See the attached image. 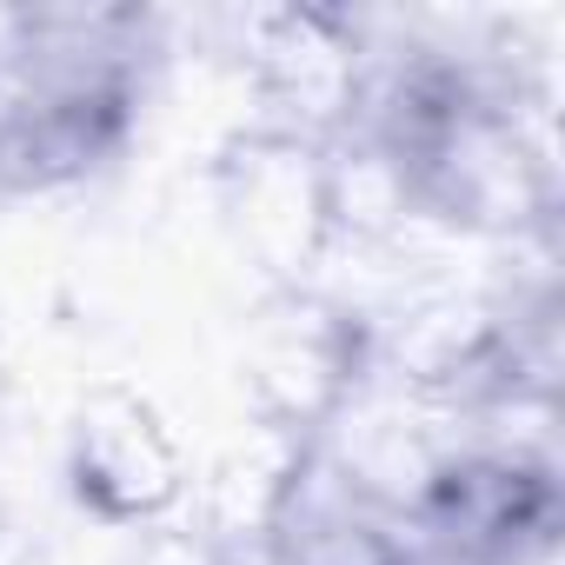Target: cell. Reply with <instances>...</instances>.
<instances>
[{"label":"cell","mask_w":565,"mask_h":565,"mask_svg":"<svg viewBox=\"0 0 565 565\" xmlns=\"http://www.w3.org/2000/svg\"><path fill=\"white\" fill-rule=\"evenodd\" d=\"M167 61L140 8L0 14V193H61L120 160Z\"/></svg>","instance_id":"cell-1"},{"label":"cell","mask_w":565,"mask_h":565,"mask_svg":"<svg viewBox=\"0 0 565 565\" xmlns=\"http://www.w3.org/2000/svg\"><path fill=\"white\" fill-rule=\"evenodd\" d=\"M213 200L226 239L259 273H273V287H307L340 253L333 153L320 140L246 120L213 167Z\"/></svg>","instance_id":"cell-2"},{"label":"cell","mask_w":565,"mask_h":565,"mask_svg":"<svg viewBox=\"0 0 565 565\" xmlns=\"http://www.w3.org/2000/svg\"><path fill=\"white\" fill-rule=\"evenodd\" d=\"M373 327L360 300L327 287H273L259 327L246 333V380L273 433H320L373 380Z\"/></svg>","instance_id":"cell-3"},{"label":"cell","mask_w":565,"mask_h":565,"mask_svg":"<svg viewBox=\"0 0 565 565\" xmlns=\"http://www.w3.org/2000/svg\"><path fill=\"white\" fill-rule=\"evenodd\" d=\"M246 94L253 120L333 147L353 120L366 74V14L353 8H273L246 14Z\"/></svg>","instance_id":"cell-4"},{"label":"cell","mask_w":565,"mask_h":565,"mask_svg":"<svg viewBox=\"0 0 565 565\" xmlns=\"http://www.w3.org/2000/svg\"><path fill=\"white\" fill-rule=\"evenodd\" d=\"M67 492L87 519L114 532H147L186 512L193 472L147 393L100 386L74 406L67 426Z\"/></svg>","instance_id":"cell-5"}]
</instances>
